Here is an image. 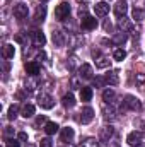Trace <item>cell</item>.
Segmentation results:
<instances>
[{"mask_svg": "<svg viewBox=\"0 0 145 147\" xmlns=\"http://www.w3.org/2000/svg\"><path fill=\"white\" fill-rule=\"evenodd\" d=\"M38 105H39L43 110H51V108H53V105H55V101H53V98H51L50 94L41 92V94H39V98H38Z\"/></svg>", "mask_w": 145, "mask_h": 147, "instance_id": "6da1fadb", "label": "cell"}, {"mask_svg": "<svg viewBox=\"0 0 145 147\" xmlns=\"http://www.w3.org/2000/svg\"><path fill=\"white\" fill-rule=\"evenodd\" d=\"M92 55H94V58H96V67L97 69H108L109 65H111V60H109L108 57H104V55H101L99 51H92Z\"/></svg>", "mask_w": 145, "mask_h": 147, "instance_id": "7a4b0ae2", "label": "cell"}, {"mask_svg": "<svg viewBox=\"0 0 145 147\" xmlns=\"http://www.w3.org/2000/svg\"><path fill=\"white\" fill-rule=\"evenodd\" d=\"M68 14H70V5H68V3L63 2V3L56 5V9H55V16H56V19L63 21V19L68 17Z\"/></svg>", "mask_w": 145, "mask_h": 147, "instance_id": "3957f363", "label": "cell"}, {"mask_svg": "<svg viewBox=\"0 0 145 147\" xmlns=\"http://www.w3.org/2000/svg\"><path fill=\"white\" fill-rule=\"evenodd\" d=\"M80 26H82V29H85V31H92V29L97 28V19L92 17V16H84Z\"/></svg>", "mask_w": 145, "mask_h": 147, "instance_id": "277c9868", "label": "cell"}, {"mask_svg": "<svg viewBox=\"0 0 145 147\" xmlns=\"http://www.w3.org/2000/svg\"><path fill=\"white\" fill-rule=\"evenodd\" d=\"M28 14H29V9H28L26 3H15V5H14V16H15L19 21L26 19Z\"/></svg>", "mask_w": 145, "mask_h": 147, "instance_id": "5b68a950", "label": "cell"}, {"mask_svg": "<svg viewBox=\"0 0 145 147\" xmlns=\"http://www.w3.org/2000/svg\"><path fill=\"white\" fill-rule=\"evenodd\" d=\"M126 12H128V3L125 0H118L116 5H114V16L119 17V19H123L126 16Z\"/></svg>", "mask_w": 145, "mask_h": 147, "instance_id": "8992f818", "label": "cell"}, {"mask_svg": "<svg viewBox=\"0 0 145 147\" xmlns=\"http://www.w3.org/2000/svg\"><path fill=\"white\" fill-rule=\"evenodd\" d=\"M80 123H84V125H87V123H91L92 120H94V110L91 108V106H85L84 110L80 111Z\"/></svg>", "mask_w": 145, "mask_h": 147, "instance_id": "52a82bcc", "label": "cell"}, {"mask_svg": "<svg viewBox=\"0 0 145 147\" xmlns=\"http://www.w3.org/2000/svg\"><path fill=\"white\" fill-rule=\"evenodd\" d=\"M126 142L132 147L140 146V144H142V132H137V130H135V132H130L128 137H126Z\"/></svg>", "mask_w": 145, "mask_h": 147, "instance_id": "ba28073f", "label": "cell"}, {"mask_svg": "<svg viewBox=\"0 0 145 147\" xmlns=\"http://www.w3.org/2000/svg\"><path fill=\"white\" fill-rule=\"evenodd\" d=\"M125 99H126V101H125V105H126L130 110H133V111H140V110H142V103H140L135 96H126Z\"/></svg>", "mask_w": 145, "mask_h": 147, "instance_id": "9c48e42d", "label": "cell"}, {"mask_svg": "<svg viewBox=\"0 0 145 147\" xmlns=\"http://www.w3.org/2000/svg\"><path fill=\"white\" fill-rule=\"evenodd\" d=\"M79 75L82 77V79H85V80H89V79H92L94 75H92V67L89 65V63H82L80 65V69H79Z\"/></svg>", "mask_w": 145, "mask_h": 147, "instance_id": "30bf717a", "label": "cell"}, {"mask_svg": "<svg viewBox=\"0 0 145 147\" xmlns=\"http://www.w3.org/2000/svg\"><path fill=\"white\" fill-rule=\"evenodd\" d=\"M94 12H96V16L103 17V16H106L109 12V5L106 2H97V3L94 5Z\"/></svg>", "mask_w": 145, "mask_h": 147, "instance_id": "8fae6325", "label": "cell"}, {"mask_svg": "<svg viewBox=\"0 0 145 147\" xmlns=\"http://www.w3.org/2000/svg\"><path fill=\"white\" fill-rule=\"evenodd\" d=\"M113 134H114V128H113L111 125L103 127V128H101V140H103V142H108L109 139L113 137Z\"/></svg>", "mask_w": 145, "mask_h": 147, "instance_id": "7c38bea8", "label": "cell"}, {"mask_svg": "<svg viewBox=\"0 0 145 147\" xmlns=\"http://www.w3.org/2000/svg\"><path fill=\"white\" fill-rule=\"evenodd\" d=\"M118 70H111V72L106 74V84H109V86H116L118 84V80H119V77H118Z\"/></svg>", "mask_w": 145, "mask_h": 147, "instance_id": "4fadbf2b", "label": "cell"}, {"mask_svg": "<svg viewBox=\"0 0 145 147\" xmlns=\"http://www.w3.org/2000/svg\"><path fill=\"white\" fill-rule=\"evenodd\" d=\"M24 69H26V72L29 75H38L39 74V63L38 62H28L24 65Z\"/></svg>", "mask_w": 145, "mask_h": 147, "instance_id": "5bb4252c", "label": "cell"}, {"mask_svg": "<svg viewBox=\"0 0 145 147\" xmlns=\"http://www.w3.org/2000/svg\"><path fill=\"white\" fill-rule=\"evenodd\" d=\"M2 55H3V58H5V60L14 58V55H15V48H14V45H5V46H3V51H2Z\"/></svg>", "mask_w": 145, "mask_h": 147, "instance_id": "9a60e30c", "label": "cell"}, {"mask_svg": "<svg viewBox=\"0 0 145 147\" xmlns=\"http://www.w3.org/2000/svg\"><path fill=\"white\" fill-rule=\"evenodd\" d=\"M73 128H70V127H67V128H63L62 130V140L63 142H72L73 140Z\"/></svg>", "mask_w": 145, "mask_h": 147, "instance_id": "2e32d148", "label": "cell"}, {"mask_svg": "<svg viewBox=\"0 0 145 147\" xmlns=\"http://www.w3.org/2000/svg\"><path fill=\"white\" fill-rule=\"evenodd\" d=\"M58 125L55 123V121H46V125H44V132L48 134V135H55L56 132H58Z\"/></svg>", "mask_w": 145, "mask_h": 147, "instance_id": "e0dca14e", "label": "cell"}, {"mask_svg": "<svg viewBox=\"0 0 145 147\" xmlns=\"http://www.w3.org/2000/svg\"><path fill=\"white\" fill-rule=\"evenodd\" d=\"M44 17H46V7H44V5H39V7L36 9L34 21H36V22H43V21H44Z\"/></svg>", "mask_w": 145, "mask_h": 147, "instance_id": "ac0fdd59", "label": "cell"}, {"mask_svg": "<svg viewBox=\"0 0 145 147\" xmlns=\"http://www.w3.org/2000/svg\"><path fill=\"white\" fill-rule=\"evenodd\" d=\"M114 98H116V94H114L113 89H106V91L103 92V101H104L106 105H111V103L114 101Z\"/></svg>", "mask_w": 145, "mask_h": 147, "instance_id": "d6986e66", "label": "cell"}, {"mask_svg": "<svg viewBox=\"0 0 145 147\" xmlns=\"http://www.w3.org/2000/svg\"><path fill=\"white\" fill-rule=\"evenodd\" d=\"M33 39H34V43H36L38 46H43L46 43V36L43 34V31H34L33 33Z\"/></svg>", "mask_w": 145, "mask_h": 147, "instance_id": "ffe728a7", "label": "cell"}, {"mask_svg": "<svg viewBox=\"0 0 145 147\" xmlns=\"http://www.w3.org/2000/svg\"><path fill=\"white\" fill-rule=\"evenodd\" d=\"M80 99L85 101V103L91 101V99H92V89H91V87H82V89H80Z\"/></svg>", "mask_w": 145, "mask_h": 147, "instance_id": "44dd1931", "label": "cell"}, {"mask_svg": "<svg viewBox=\"0 0 145 147\" xmlns=\"http://www.w3.org/2000/svg\"><path fill=\"white\" fill-rule=\"evenodd\" d=\"M53 43L56 46H63L65 45V38H63L62 31H53Z\"/></svg>", "mask_w": 145, "mask_h": 147, "instance_id": "7402d4cb", "label": "cell"}, {"mask_svg": "<svg viewBox=\"0 0 145 147\" xmlns=\"http://www.w3.org/2000/svg\"><path fill=\"white\" fill-rule=\"evenodd\" d=\"M21 115H22L24 118H31V116L34 115V106H33V105H29V103H28V105H24V106H22V110H21Z\"/></svg>", "mask_w": 145, "mask_h": 147, "instance_id": "603a6c76", "label": "cell"}, {"mask_svg": "<svg viewBox=\"0 0 145 147\" xmlns=\"http://www.w3.org/2000/svg\"><path fill=\"white\" fill-rule=\"evenodd\" d=\"M62 105H63L65 108H72L73 105H75V98H73V94H65V96L62 98Z\"/></svg>", "mask_w": 145, "mask_h": 147, "instance_id": "cb8c5ba5", "label": "cell"}, {"mask_svg": "<svg viewBox=\"0 0 145 147\" xmlns=\"http://www.w3.org/2000/svg\"><path fill=\"white\" fill-rule=\"evenodd\" d=\"M103 116L106 118V120H113L114 116H116V111H114V108H111V106H106L104 105V108H103Z\"/></svg>", "mask_w": 145, "mask_h": 147, "instance_id": "d4e9b609", "label": "cell"}, {"mask_svg": "<svg viewBox=\"0 0 145 147\" xmlns=\"http://www.w3.org/2000/svg\"><path fill=\"white\" fill-rule=\"evenodd\" d=\"M80 147H97V139H94V137H87V139L82 140Z\"/></svg>", "mask_w": 145, "mask_h": 147, "instance_id": "484cf974", "label": "cell"}, {"mask_svg": "<svg viewBox=\"0 0 145 147\" xmlns=\"http://www.w3.org/2000/svg\"><path fill=\"white\" fill-rule=\"evenodd\" d=\"M125 57H126V51H125L123 48H116V50H114V53H113V58H114V60H118V62L125 60Z\"/></svg>", "mask_w": 145, "mask_h": 147, "instance_id": "4316f807", "label": "cell"}, {"mask_svg": "<svg viewBox=\"0 0 145 147\" xmlns=\"http://www.w3.org/2000/svg\"><path fill=\"white\" fill-rule=\"evenodd\" d=\"M113 39H114V43H116V45H123V43L128 39V36H126V33H118Z\"/></svg>", "mask_w": 145, "mask_h": 147, "instance_id": "83f0119b", "label": "cell"}, {"mask_svg": "<svg viewBox=\"0 0 145 147\" xmlns=\"http://www.w3.org/2000/svg\"><path fill=\"white\" fill-rule=\"evenodd\" d=\"M132 16H133V19H135V21H142V19L145 17V12L142 10V9H133Z\"/></svg>", "mask_w": 145, "mask_h": 147, "instance_id": "f1b7e54d", "label": "cell"}, {"mask_svg": "<svg viewBox=\"0 0 145 147\" xmlns=\"http://www.w3.org/2000/svg\"><path fill=\"white\" fill-rule=\"evenodd\" d=\"M17 111H19V106H17V105H12V106L9 108V115H7L9 120H14V118L17 116Z\"/></svg>", "mask_w": 145, "mask_h": 147, "instance_id": "f546056e", "label": "cell"}, {"mask_svg": "<svg viewBox=\"0 0 145 147\" xmlns=\"http://www.w3.org/2000/svg\"><path fill=\"white\" fill-rule=\"evenodd\" d=\"M119 28L123 29V33H125V31H130V29H132V26L128 24V21H126V17H123V19H119Z\"/></svg>", "mask_w": 145, "mask_h": 147, "instance_id": "4dcf8cb0", "label": "cell"}, {"mask_svg": "<svg viewBox=\"0 0 145 147\" xmlns=\"http://www.w3.org/2000/svg\"><path fill=\"white\" fill-rule=\"evenodd\" d=\"M104 84H106V79H104V77H96V79H94V86H96V87H103Z\"/></svg>", "mask_w": 145, "mask_h": 147, "instance_id": "1f68e13d", "label": "cell"}, {"mask_svg": "<svg viewBox=\"0 0 145 147\" xmlns=\"http://www.w3.org/2000/svg\"><path fill=\"white\" fill-rule=\"evenodd\" d=\"M70 86H72V89H82V87H80V82H79V79H77V77H72Z\"/></svg>", "mask_w": 145, "mask_h": 147, "instance_id": "d6a6232c", "label": "cell"}, {"mask_svg": "<svg viewBox=\"0 0 145 147\" xmlns=\"http://www.w3.org/2000/svg\"><path fill=\"white\" fill-rule=\"evenodd\" d=\"M39 147H53V142H51L50 139H43L41 144H39Z\"/></svg>", "mask_w": 145, "mask_h": 147, "instance_id": "836d02e7", "label": "cell"}, {"mask_svg": "<svg viewBox=\"0 0 145 147\" xmlns=\"http://www.w3.org/2000/svg\"><path fill=\"white\" fill-rule=\"evenodd\" d=\"M12 135H14V128H12V127H5V137L10 139Z\"/></svg>", "mask_w": 145, "mask_h": 147, "instance_id": "e575fe53", "label": "cell"}, {"mask_svg": "<svg viewBox=\"0 0 145 147\" xmlns=\"http://www.w3.org/2000/svg\"><path fill=\"white\" fill-rule=\"evenodd\" d=\"M7 147H19V142L14 139H7Z\"/></svg>", "mask_w": 145, "mask_h": 147, "instance_id": "d590c367", "label": "cell"}, {"mask_svg": "<svg viewBox=\"0 0 145 147\" xmlns=\"http://www.w3.org/2000/svg\"><path fill=\"white\" fill-rule=\"evenodd\" d=\"M17 139H19L21 142H26V140H28V134H26V132H21V134L17 135Z\"/></svg>", "mask_w": 145, "mask_h": 147, "instance_id": "8d00e7d4", "label": "cell"}, {"mask_svg": "<svg viewBox=\"0 0 145 147\" xmlns=\"http://www.w3.org/2000/svg\"><path fill=\"white\" fill-rule=\"evenodd\" d=\"M46 121V118H44V115H41V116H38V120H36V127H39V125H43Z\"/></svg>", "mask_w": 145, "mask_h": 147, "instance_id": "74e56055", "label": "cell"}, {"mask_svg": "<svg viewBox=\"0 0 145 147\" xmlns=\"http://www.w3.org/2000/svg\"><path fill=\"white\" fill-rule=\"evenodd\" d=\"M104 29H106V31H111V22H109V21L104 22Z\"/></svg>", "mask_w": 145, "mask_h": 147, "instance_id": "f35d334b", "label": "cell"}, {"mask_svg": "<svg viewBox=\"0 0 145 147\" xmlns=\"http://www.w3.org/2000/svg\"><path fill=\"white\" fill-rule=\"evenodd\" d=\"M26 147H36V146H34V144H28Z\"/></svg>", "mask_w": 145, "mask_h": 147, "instance_id": "ab89813d", "label": "cell"}, {"mask_svg": "<svg viewBox=\"0 0 145 147\" xmlns=\"http://www.w3.org/2000/svg\"><path fill=\"white\" fill-rule=\"evenodd\" d=\"M43 2H48V0H43Z\"/></svg>", "mask_w": 145, "mask_h": 147, "instance_id": "60d3db41", "label": "cell"}]
</instances>
